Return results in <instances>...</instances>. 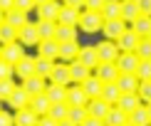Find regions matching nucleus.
I'll return each mask as SVG.
<instances>
[{
	"label": "nucleus",
	"instance_id": "nucleus-61",
	"mask_svg": "<svg viewBox=\"0 0 151 126\" xmlns=\"http://www.w3.org/2000/svg\"><path fill=\"white\" fill-rule=\"evenodd\" d=\"M149 37H151V35H149Z\"/></svg>",
	"mask_w": 151,
	"mask_h": 126
},
{
	"label": "nucleus",
	"instance_id": "nucleus-23",
	"mask_svg": "<svg viewBox=\"0 0 151 126\" xmlns=\"http://www.w3.org/2000/svg\"><path fill=\"white\" fill-rule=\"evenodd\" d=\"M79 17H82V12H79L77 8H70V5H62L57 25H74V27H77V25H79Z\"/></svg>",
	"mask_w": 151,
	"mask_h": 126
},
{
	"label": "nucleus",
	"instance_id": "nucleus-29",
	"mask_svg": "<svg viewBox=\"0 0 151 126\" xmlns=\"http://www.w3.org/2000/svg\"><path fill=\"white\" fill-rule=\"evenodd\" d=\"M124 124H129V114L122 111L119 106H111V111L104 119V126H124Z\"/></svg>",
	"mask_w": 151,
	"mask_h": 126
},
{
	"label": "nucleus",
	"instance_id": "nucleus-11",
	"mask_svg": "<svg viewBox=\"0 0 151 126\" xmlns=\"http://www.w3.org/2000/svg\"><path fill=\"white\" fill-rule=\"evenodd\" d=\"M52 84H62V87H72V74H70V64L67 62H60L52 69V77H50Z\"/></svg>",
	"mask_w": 151,
	"mask_h": 126
},
{
	"label": "nucleus",
	"instance_id": "nucleus-58",
	"mask_svg": "<svg viewBox=\"0 0 151 126\" xmlns=\"http://www.w3.org/2000/svg\"><path fill=\"white\" fill-rule=\"evenodd\" d=\"M124 126H134V124H131V121H129V124H124Z\"/></svg>",
	"mask_w": 151,
	"mask_h": 126
},
{
	"label": "nucleus",
	"instance_id": "nucleus-8",
	"mask_svg": "<svg viewBox=\"0 0 151 126\" xmlns=\"http://www.w3.org/2000/svg\"><path fill=\"white\" fill-rule=\"evenodd\" d=\"M127 30H129V27H127V22H124V20H106V22H104V27H102V32H104L106 40L116 42L119 37L127 32Z\"/></svg>",
	"mask_w": 151,
	"mask_h": 126
},
{
	"label": "nucleus",
	"instance_id": "nucleus-26",
	"mask_svg": "<svg viewBox=\"0 0 151 126\" xmlns=\"http://www.w3.org/2000/svg\"><path fill=\"white\" fill-rule=\"evenodd\" d=\"M45 94H47V99L52 104H67V87H62V84H52L50 82Z\"/></svg>",
	"mask_w": 151,
	"mask_h": 126
},
{
	"label": "nucleus",
	"instance_id": "nucleus-7",
	"mask_svg": "<svg viewBox=\"0 0 151 126\" xmlns=\"http://www.w3.org/2000/svg\"><path fill=\"white\" fill-rule=\"evenodd\" d=\"M37 57L42 59H60V42L57 40H40L37 45Z\"/></svg>",
	"mask_w": 151,
	"mask_h": 126
},
{
	"label": "nucleus",
	"instance_id": "nucleus-30",
	"mask_svg": "<svg viewBox=\"0 0 151 126\" xmlns=\"http://www.w3.org/2000/svg\"><path fill=\"white\" fill-rule=\"evenodd\" d=\"M116 106L122 111H127V114H131V111H136L141 106V99H139V94H122V99L116 102Z\"/></svg>",
	"mask_w": 151,
	"mask_h": 126
},
{
	"label": "nucleus",
	"instance_id": "nucleus-19",
	"mask_svg": "<svg viewBox=\"0 0 151 126\" xmlns=\"http://www.w3.org/2000/svg\"><path fill=\"white\" fill-rule=\"evenodd\" d=\"M32 74H35V57H27V54H25V57L15 64V77H20V82H25V79L32 77Z\"/></svg>",
	"mask_w": 151,
	"mask_h": 126
},
{
	"label": "nucleus",
	"instance_id": "nucleus-40",
	"mask_svg": "<svg viewBox=\"0 0 151 126\" xmlns=\"http://www.w3.org/2000/svg\"><path fill=\"white\" fill-rule=\"evenodd\" d=\"M136 77H139V82H151V59H141L139 62Z\"/></svg>",
	"mask_w": 151,
	"mask_h": 126
},
{
	"label": "nucleus",
	"instance_id": "nucleus-15",
	"mask_svg": "<svg viewBox=\"0 0 151 126\" xmlns=\"http://www.w3.org/2000/svg\"><path fill=\"white\" fill-rule=\"evenodd\" d=\"M22 57H25V45H20V42H12V45H5L3 47V59L10 62L12 67H15Z\"/></svg>",
	"mask_w": 151,
	"mask_h": 126
},
{
	"label": "nucleus",
	"instance_id": "nucleus-39",
	"mask_svg": "<svg viewBox=\"0 0 151 126\" xmlns=\"http://www.w3.org/2000/svg\"><path fill=\"white\" fill-rule=\"evenodd\" d=\"M37 27H40V40H55L57 22H42V20H37Z\"/></svg>",
	"mask_w": 151,
	"mask_h": 126
},
{
	"label": "nucleus",
	"instance_id": "nucleus-18",
	"mask_svg": "<svg viewBox=\"0 0 151 126\" xmlns=\"http://www.w3.org/2000/svg\"><path fill=\"white\" fill-rule=\"evenodd\" d=\"M87 111H89V116L94 119H106V114L111 111V104H106L104 99H89V104H87Z\"/></svg>",
	"mask_w": 151,
	"mask_h": 126
},
{
	"label": "nucleus",
	"instance_id": "nucleus-34",
	"mask_svg": "<svg viewBox=\"0 0 151 126\" xmlns=\"http://www.w3.org/2000/svg\"><path fill=\"white\" fill-rule=\"evenodd\" d=\"M122 94H124V92L119 89V87H116V82H114V84H104V89H102V99H104L106 104L116 106V102L122 99Z\"/></svg>",
	"mask_w": 151,
	"mask_h": 126
},
{
	"label": "nucleus",
	"instance_id": "nucleus-42",
	"mask_svg": "<svg viewBox=\"0 0 151 126\" xmlns=\"http://www.w3.org/2000/svg\"><path fill=\"white\" fill-rule=\"evenodd\" d=\"M136 54H139V59H151V37H141Z\"/></svg>",
	"mask_w": 151,
	"mask_h": 126
},
{
	"label": "nucleus",
	"instance_id": "nucleus-55",
	"mask_svg": "<svg viewBox=\"0 0 151 126\" xmlns=\"http://www.w3.org/2000/svg\"><path fill=\"white\" fill-rule=\"evenodd\" d=\"M35 3H37V5H45V3H50V0H35Z\"/></svg>",
	"mask_w": 151,
	"mask_h": 126
},
{
	"label": "nucleus",
	"instance_id": "nucleus-43",
	"mask_svg": "<svg viewBox=\"0 0 151 126\" xmlns=\"http://www.w3.org/2000/svg\"><path fill=\"white\" fill-rule=\"evenodd\" d=\"M12 77H15V67H12L10 62L0 59V82H5V79H12Z\"/></svg>",
	"mask_w": 151,
	"mask_h": 126
},
{
	"label": "nucleus",
	"instance_id": "nucleus-51",
	"mask_svg": "<svg viewBox=\"0 0 151 126\" xmlns=\"http://www.w3.org/2000/svg\"><path fill=\"white\" fill-rule=\"evenodd\" d=\"M37 126H60L57 121H55V119L52 116H42L40 119V121H37Z\"/></svg>",
	"mask_w": 151,
	"mask_h": 126
},
{
	"label": "nucleus",
	"instance_id": "nucleus-25",
	"mask_svg": "<svg viewBox=\"0 0 151 126\" xmlns=\"http://www.w3.org/2000/svg\"><path fill=\"white\" fill-rule=\"evenodd\" d=\"M30 109L35 111L37 116H47L50 114V109H52V102L47 99V94H40V97H32V102H30Z\"/></svg>",
	"mask_w": 151,
	"mask_h": 126
},
{
	"label": "nucleus",
	"instance_id": "nucleus-47",
	"mask_svg": "<svg viewBox=\"0 0 151 126\" xmlns=\"http://www.w3.org/2000/svg\"><path fill=\"white\" fill-rule=\"evenodd\" d=\"M62 5H70V8H77L82 15L87 12V8H84V0H62Z\"/></svg>",
	"mask_w": 151,
	"mask_h": 126
},
{
	"label": "nucleus",
	"instance_id": "nucleus-53",
	"mask_svg": "<svg viewBox=\"0 0 151 126\" xmlns=\"http://www.w3.org/2000/svg\"><path fill=\"white\" fill-rule=\"evenodd\" d=\"M3 22H5V12L0 10V25H3Z\"/></svg>",
	"mask_w": 151,
	"mask_h": 126
},
{
	"label": "nucleus",
	"instance_id": "nucleus-37",
	"mask_svg": "<svg viewBox=\"0 0 151 126\" xmlns=\"http://www.w3.org/2000/svg\"><path fill=\"white\" fill-rule=\"evenodd\" d=\"M87 116H89L87 106H70V116H67V121H72L74 126H82Z\"/></svg>",
	"mask_w": 151,
	"mask_h": 126
},
{
	"label": "nucleus",
	"instance_id": "nucleus-36",
	"mask_svg": "<svg viewBox=\"0 0 151 126\" xmlns=\"http://www.w3.org/2000/svg\"><path fill=\"white\" fill-rule=\"evenodd\" d=\"M12 42H17V30L15 27H10L8 22H3L0 25V45H12Z\"/></svg>",
	"mask_w": 151,
	"mask_h": 126
},
{
	"label": "nucleus",
	"instance_id": "nucleus-59",
	"mask_svg": "<svg viewBox=\"0 0 151 126\" xmlns=\"http://www.w3.org/2000/svg\"><path fill=\"white\" fill-rule=\"evenodd\" d=\"M0 106H3V102H0Z\"/></svg>",
	"mask_w": 151,
	"mask_h": 126
},
{
	"label": "nucleus",
	"instance_id": "nucleus-28",
	"mask_svg": "<svg viewBox=\"0 0 151 126\" xmlns=\"http://www.w3.org/2000/svg\"><path fill=\"white\" fill-rule=\"evenodd\" d=\"M82 87H84V92H87V97H89V99H102V89H104V82L99 79V77H94V74H92V77L87 79V82H84Z\"/></svg>",
	"mask_w": 151,
	"mask_h": 126
},
{
	"label": "nucleus",
	"instance_id": "nucleus-45",
	"mask_svg": "<svg viewBox=\"0 0 151 126\" xmlns=\"http://www.w3.org/2000/svg\"><path fill=\"white\" fill-rule=\"evenodd\" d=\"M15 8L22 12H30V10H37V3L35 0H15Z\"/></svg>",
	"mask_w": 151,
	"mask_h": 126
},
{
	"label": "nucleus",
	"instance_id": "nucleus-38",
	"mask_svg": "<svg viewBox=\"0 0 151 126\" xmlns=\"http://www.w3.org/2000/svg\"><path fill=\"white\" fill-rule=\"evenodd\" d=\"M47 116H52L57 124L67 121V116H70V104H52V109H50Z\"/></svg>",
	"mask_w": 151,
	"mask_h": 126
},
{
	"label": "nucleus",
	"instance_id": "nucleus-16",
	"mask_svg": "<svg viewBox=\"0 0 151 126\" xmlns=\"http://www.w3.org/2000/svg\"><path fill=\"white\" fill-rule=\"evenodd\" d=\"M141 17V10H139V5H136V0H122V20L131 25V22H136Z\"/></svg>",
	"mask_w": 151,
	"mask_h": 126
},
{
	"label": "nucleus",
	"instance_id": "nucleus-5",
	"mask_svg": "<svg viewBox=\"0 0 151 126\" xmlns=\"http://www.w3.org/2000/svg\"><path fill=\"white\" fill-rule=\"evenodd\" d=\"M139 54L136 52H122L119 54V59H116V67H119V72L122 74H136V67H139Z\"/></svg>",
	"mask_w": 151,
	"mask_h": 126
},
{
	"label": "nucleus",
	"instance_id": "nucleus-27",
	"mask_svg": "<svg viewBox=\"0 0 151 126\" xmlns=\"http://www.w3.org/2000/svg\"><path fill=\"white\" fill-rule=\"evenodd\" d=\"M102 17L106 20H122V0H106L102 8Z\"/></svg>",
	"mask_w": 151,
	"mask_h": 126
},
{
	"label": "nucleus",
	"instance_id": "nucleus-21",
	"mask_svg": "<svg viewBox=\"0 0 151 126\" xmlns=\"http://www.w3.org/2000/svg\"><path fill=\"white\" fill-rule=\"evenodd\" d=\"M12 119H15V126H37V121H40V116L35 114L32 109H17L15 114H12Z\"/></svg>",
	"mask_w": 151,
	"mask_h": 126
},
{
	"label": "nucleus",
	"instance_id": "nucleus-20",
	"mask_svg": "<svg viewBox=\"0 0 151 126\" xmlns=\"http://www.w3.org/2000/svg\"><path fill=\"white\" fill-rule=\"evenodd\" d=\"M139 77L136 74H119V79H116V87L122 89L124 94H136L139 92Z\"/></svg>",
	"mask_w": 151,
	"mask_h": 126
},
{
	"label": "nucleus",
	"instance_id": "nucleus-41",
	"mask_svg": "<svg viewBox=\"0 0 151 126\" xmlns=\"http://www.w3.org/2000/svg\"><path fill=\"white\" fill-rule=\"evenodd\" d=\"M15 82L12 79H5V82H0V102H8V99L12 97V92H15Z\"/></svg>",
	"mask_w": 151,
	"mask_h": 126
},
{
	"label": "nucleus",
	"instance_id": "nucleus-49",
	"mask_svg": "<svg viewBox=\"0 0 151 126\" xmlns=\"http://www.w3.org/2000/svg\"><path fill=\"white\" fill-rule=\"evenodd\" d=\"M136 5H139L141 15H149L151 17V0H136Z\"/></svg>",
	"mask_w": 151,
	"mask_h": 126
},
{
	"label": "nucleus",
	"instance_id": "nucleus-3",
	"mask_svg": "<svg viewBox=\"0 0 151 126\" xmlns=\"http://www.w3.org/2000/svg\"><path fill=\"white\" fill-rule=\"evenodd\" d=\"M17 42L25 45V47L40 45V27H37V22H27L25 27L17 30Z\"/></svg>",
	"mask_w": 151,
	"mask_h": 126
},
{
	"label": "nucleus",
	"instance_id": "nucleus-33",
	"mask_svg": "<svg viewBox=\"0 0 151 126\" xmlns=\"http://www.w3.org/2000/svg\"><path fill=\"white\" fill-rule=\"evenodd\" d=\"M52 69H55V62L52 59H42V57H35V74L42 79H50L52 77Z\"/></svg>",
	"mask_w": 151,
	"mask_h": 126
},
{
	"label": "nucleus",
	"instance_id": "nucleus-17",
	"mask_svg": "<svg viewBox=\"0 0 151 126\" xmlns=\"http://www.w3.org/2000/svg\"><path fill=\"white\" fill-rule=\"evenodd\" d=\"M30 102H32V97L25 92V87H22V84H20V87H15L12 97L8 99V104H10V106H15V111H17V109H27Z\"/></svg>",
	"mask_w": 151,
	"mask_h": 126
},
{
	"label": "nucleus",
	"instance_id": "nucleus-60",
	"mask_svg": "<svg viewBox=\"0 0 151 126\" xmlns=\"http://www.w3.org/2000/svg\"><path fill=\"white\" fill-rule=\"evenodd\" d=\"M60 3H62V0H60Z\"/></svg>",
	"mask_w": 151,
	"mask_h": 126
},
{
	"label": "nucleus",
	"instance_id": "nucleus-32",
	"mask_svg": "<svg viewBox=\"0 0 151 126\" xmlns=\"http://www.w3.org/2000/svg\"><path fill=\"white\" fill-rule=\"evenodd\" d=\"M79 49L82 47L77 45V42H65V45H60V59L70 64V62H74L79 57Z\"/></svg>",
	"mask_w": 151,
	"mask_h": 126
},
{
	"label": "nucleus",
	"instance_id": "nucleus-24",
	"mask_svg": "<svg viewBox=\"0 0 151 126\" xmlns=\"http://www.w3.org/2000/svg\"><path fill=\"white\" fill-rule=\"evenodd\" d=\"M5 22H8L10 27L20 30V27H25V25H27L30 20H27V12H22V10L12 8V10H8V12H5Z\"/></svg>",
	"mask_w": 151,
	"mask_h": 126
},
{
	"label": "nucleus",
	"instance_id": "nucleus-12",
	"mask_svg": "<svg viewBox=\"0 0 151 126\" xmlns=\"http://www.w3.org/2000/svg\"><path fill=\"white\" fill-rule=\"evenodd\" d=\"M67 104L70 106H87L89 104V97H87V92H84L82 84L67 87Z\"/></svg>",
	"mask_w": 151,
	"mask_h": 126
},
{
	"label": "nucleus",
	"instance_id": "nucleus-46",
	"mask_svg": "<svg viewBox=\"0 0 151 126\" xmlns=\"http://www.w3.org/2000/svg\"><path fill=\"white\" fill-rule=\"evenodd\" d=\"M104 3H106V0H84V8L89 12H102Z\"/></svg>",
	"mask_w": 151,
	"mask_h": 126
},
{
	"label": "nucleus",
	"instance_id": "nucleus-35",
	"mask_svg": "<svg viewBox=\"0 0 151 126\" xmlns=\"http://www.w3.org/2000/svg\"><path fill=\"white\" fill-rule=\"evenodd\" d=\"M131 30H134L139 37H149L151 35V17L149 15H141L136 22H131Z\"/></svg>",
	"mask_w": 151,
	"mask_h": 126
},
{
	"label": "nucleus",
	"instance_id": "nucleus-56",
	"mask_svg": "<svg viewBox=\"0 0 151 126\" xmlns=\"http://www.w3.org/2000/svg\"><path fill=\"white\" fill-rule=\"evenodd\" d=\"M0 59H3V45H0Z\"/></svg>",
	"mask_w": 151,
	"mask_h": 126
},
{
	"label": "nucleus",
	"instance_id": "nucleus-52",
	"mask_svg": "<svg viewBox=\"0 0 151 126\" xmlns=\"http://www.w3.org/2000/svg\"><path fill=\"white\" fill-rule=\"evenodd\" d=\"M12 8H15V0H0V10H3V12H8Z\"/></svg>",
	"mask_w": 151,
	"mask_h": 126
},
{
	"label": "nucleus",
	"instance_id": "nucleus-54",
	"mask_svg": "<svg viewBox=\"0 0 151 126\" xmlns=\"http://www.w3.org/2000/svg\"><path fill=\"white\" fill-rule=\"evenodd\" d=\"M60 126H74V124H72V121H62Z\"/></svg>",
	"mask_w": 151,
	"mask_h": 126
},
{
	"label": "nucleus",
	"instance_id": "nucleus-14",
	"mask_svg": "<svg viewBox=\"0 0 151 126\" xmlns=\"http://www.w3.org/2000/svg\"><path fill=\"white\" fill-rule=\"evenodd\" d=\"M70 74H72V84H84L92 77V69L84 67L79 59H74V62H70Z\"/></svg>",
	"mask_w": 151,
	"mask_h": 126
},
{
	"label": "nucleus",
	"instance_id": "nucleus-1",
	"mask_svg": "<svg viewBox=\"0 0 151 126\" xmlns=\"http://www.w3.org/2000/svg\"><path fill=\"white\" fill-rule=\"evenodd\" d=\"M77 27H82V32H99V30L104 27V17H102V12H89L87 10L84 15L79 17V25Z\"/></svg>",
	"mask_w": 151,
	"mask_h": 126
},
{
	"label": "nucleus",
	"instance_id": "nucleus-50",
	"mask_svg": "<svg viewBox=\"0 0 151 126\" xmlns=\"http://www.w3.org/2000/svg\"><path fill=\"white\" fill-rule=\"evenodd\" d=\"M82 126H104V121H102V119H94V116H87Z\"/></svg>",
	"mask_w": 151,
	"mask_h": 126
},
{
	"label": "nucleus",
	"instance_id": "nucleus-44",
	"mask_svg": "<svg viewBox=\"0 0 151 126\" xmlns=\"http://www.w3.org/2000/svg\"><path fill=\"white\" fill-rule=\"evenodd\" d=\"M139 99H141V104H151V82H141L139 84Z\"/></svg>",
	"mask_w": 151,
	"mask_h": 126
},
{
	"label": "nucleus",
	"instance_id": "nucleus-22",
	"mask_svg": "<svg viewBox=\"0 0 151 126\" xmlns=\"http://www.w3.org/2000/svg\"><path fill=\"white\" fill-rule=\"evenodd\" d=\"M77 32H79V27H74V25H57L55 40H57L60 45H65V42H77Z\"/></svg>",
	"mask_w": 151,
	"mask_h": 126
},
{
	"label": "nucleus",
	"instance_id": "nucleus-57",
	"mask_svg": "<svg viewBox=\"0 0 151 126\" xmlns=\"http://www.w3.org/2000/svg\"><path fill=\"white\" fill-rule=\"evenodd\" d=\"M146 106H149V114H151V104H146Z\"/></svg>",
	"mask_w": 151,
	"mask_h": 126
},
{
	"label": "nucleus",
	"instance_id": "nucleus-2",
	"mask_svg": "<svg viewBox=\"0 0 151 126\" xmlns=\"http://www.w3.org/2000/svg\"><path fill=\"white\" fill-rule=\"evenodd\" d=\"M60 10H62L60 0H50V3H45V5H37V20H42V22H57L60 20Z\"/></svg>",
	"mask_w": 151,
	"mask_h": 126
},
{
	"label": "nucleus",
	"instance_id": "nucleus-10",
	"mask_svg": "<svg viewBox=\"0 0 151 126\" xmlns=\"http://www.w3.org/2000/svg\"><path fill=\"white\" fill-rule=\"evenodd\" d=\"M139 42H141V37L134 32V30H127L122 37L116 40V47H119V52H136V47H139Z\"/></svg>",
	"mask_w": 151,
	"mask_h": 126
},
{
	"label": "nucleus",
	"instance_id": "nucleus-13",
	"mask_svg": "<svg viewBox=\"0 0 151 126\" xmlns=\"http://www.w3.org/2000/svg\"><path fill=\"white\" fill-rule=\"evenodd\" d=\"M47 84H50V82H47V79H42V77H37V74H32L30 79H25V82H22L25 92H27L30 97H40V94H45V92H47Z\"/></svg>",
	"mask_w": 151,
	"mask_h": 126
},
{
	"label": "nucleus",
	"instance_id": "nucleus-48",
	"mask_svg": "<svg viewBox=\"0 0 151 126\" xmlns=\"http://www.w3.org/2000/svg\"><path fill=\"white\" fill-rule=\"evenodd\" d=\"M0 126H15V119H12V114H8V111L0 109Z\"/></svg>",
	"mask_w": 151,
	"mask_h": 126
},
{
	"label": "nucleus",
	"instance_id": "nucleus-31",
	"mask_svg": "<svg viewBox=\"0 0 151 126\" xmlns=\"http://www.w3.org/2000/svg\"><path fill=\"white\" fill-rule=\"evenodd\" d=\"M129 121L134 126H151V114H149V106L141 104L136 111H131L129 114Z\"/></svg>",
	"mask_w": 151,
	"mask_h": 126
},
{
	"label": "nucleus",
	"instance_id": "nucleus-9",
	"mask_svg": "<svg viewBox=\"0 0 151 126\" xmlns=\"http://www.w3.org/2000/svg\"><path fill=\"white\" fill-rule=\"evenodd\" d=\"M84 67L89 69H97L99 67V52H97V45H82L79 49V57H77Z\"/></svg>",
	"mask_w": 151,
	"mask_h": 126
},
{
	"label": "nucleus",
	"instance_id": "nucleus-4",
	"mask_svg": "<svg viewBox=\"0 0 151 126\" xmlns=\"http://www.w3.org/2000/svg\"><path fill=\"white\" fill-rule=\"evenodd\" d=\"M119 67L114 64V62H99V67L94 69V77H99L104 82V84H114V82L119 79Z\"/></svg>",
	"mask_w": 151,
	"mask_h": 126
},
{
	"label": "nucleus",
	"instance_id": "nucleus-6",
	"mask_svg": "<svg viewBox=\"0 0 151 126\" xmlns=\"http://www.w3.org/2000/svg\"><path fill=\"white\" fill-rule=\"evenodd\" d=\"M97 52H99V62H114V64H116L119 54H122V52H119V47H116V42H111V40L99 42Z\"/></svg>",
	"mask_w": 151,
	"mask_h": 126
}]
</instances>
